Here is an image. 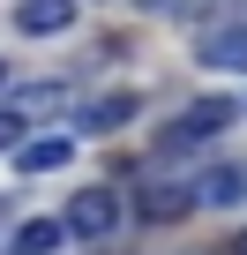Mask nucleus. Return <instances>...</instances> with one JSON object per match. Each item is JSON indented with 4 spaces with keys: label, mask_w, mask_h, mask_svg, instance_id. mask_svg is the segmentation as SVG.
I'll return each mask as SVG.
<instances>
[{
    "label": "nucleus",
    "mask_w": 247,
    "mask_h": 255,
    "mask_svg": "<svg viewBox=\"0 0 247 255\" xmlns=\"http://www.w3.org/2000/svg\"><path fill=\"white\" fill-rule=\"evenodd\" d=\"M68 233H82V240H112V233H120V195H112V188H75V203H68Z\"/></svg>",
    "instance_id": "1"
},
{
    "label": "nucleus",
    "mask_w": 247,
    "mask_h": 255,
    "mask_svg": "<svg viewBox=\"0 0 247 255\" xmlns=\"http://www.w3.org/2000/svg\"><path fill=\"white\" fill-rule=\"evenodd\" d=\"M195 203H202V188H187V180H150V188L135 195V218H143V225H180Z\"/></svg>",
    "instance_id": "2"
},
{
    "label": "nucleus",
    "mask_w": 247,
    "mask_h": 255,
    "mask_svg": "<svg viewBox=\"0 0 247 255\" xmlns=\"http://www.w3.org/2000/svg\"><path fill=\"white\" fill-rule=\"evenodd\" d=\"M232 113H240L232 98H202V105H187V120L172 128V135H165V143L180 150V143H202V135H225V128H232Z\"/></svg>",
    "instance_id": "3"
},
{
    "label": "nucleus",
    "mask_w": 247,
    "mask_h": 255,
    "mask_svg": "<svg viewBox=\"0 0 247 255\" xmlns=\"http://www.w3.org/2000/svg\"><path fill=\"white\" fill-rule=\"evenodd\" d=\"M75 23V0H15V30L23 38H53Z\"/></svg>",
    "instance_id": "4"
},
{
    "label": "nucleus",
    "mask_w": 247,
    "mask_h": 255,
    "mask_svg": "<svg viewBox=\"0 0 247 255\" xmlns=\"http://www.w3.org/2000/svg\"><path fill=\"white\" fill-rule=\"evenodd\" d=\"M60 240H68V218H23L8 255H60Z\"/></svg>",
    "instance_id": "5"
},
{
    "label": "nucleus",
    "mask_w": 247,
    "mask_h": 255,
    "mask_svg": "<svg viewBox=\"0 0 247 255\" xmlns=\"http://www.w3.org/2000/svg\"><path fill=\"white\" fill-rule=\"evenodd\" d=\"M128 113H135V98H128V90H105V98H97V105H82L75 120H82V135H112Z\"/></svg>",
    "instance_id": "6"
},
{
    "label": "nucleus",
    "mask_w": 247,
    "mask_h": 255,
    "mask_svg": "<svg viewBox=\"0 0 247 255\" xmlns=\"http://www.w3.org/2000/svg\"><path fill=\"white\" fill-rule=\"evenodd\" d=\"M68 105V83H23L15 98H8V113H23V120H45V113H60Z\"/></svg>",
    "instance_id": "7"
},
{
    "label": "nucleus",
    "mask_w": 247,
    "mask_h": 255,
    "mask_svg": "<svg viewBox=\"0 0 247 255\" xmlns=\"http://www.w3.org/2000/svg\"><path fill=\"white\" fill-rule=\"evenodd\" d=\"M202 60H210V68H240V75H247V30H210V38H202Z\"/></svg>",
    "instance_id": "8"
},
{
    "label": "nucleus",
    "mask_w": 247,
    "mask_h": 255,
    "mask_svg": "<svg viewBox=\"0 0 247 255\" xmlns=\"http://www.w3.org/2000/svg\"><path fill=\"white\" fill-rule=\"evenodd\" d=\"M240 195H247V173H240V165H217V173L202 180V203H240Z\"/></svg>",
    "instance_id": "9"
},
{
    "label": "nucleus",
    "mask_w": 247,
    "mask_h": 255,
    "mask_svg": "<svg viewBox=\"0 0 247 255\" xmlns=\"http://www.w3.org/2000/svg\"><path fill=\"white\" fill-rule=\"evenodd\" d=\"M60 158H68V143H60V135H45V143H23V173H53Z\"/></svg>",
    "instance_id": "10"
},
{
    "label": "nucleus",
    "mask_w": 247,
    "mask_h": 255,
    "mask_svg": "<svg viewBox=\"0 0 247 255\" xmlns=\"http://www.w3.org/2000/svg\"><path fill=\"white\" fill-rule=\"evenodd\" d=\"M23 128H30L23 113H8V105H0V150H8V143H23Z\"/></svg>",
    "instance_id": "11"
},
{
    "label": "nucleus",
    "mask_w": 247,
    "mask_h": 255,
    "mask_svg": "<svg viewBox=\"0 0 247 255\" xmlns=\"http://www.w3.org/2000/svg\"><path fill=\"white\" fill-rule=\"evenodd\" d=\"M240 255H247V240H240Z\"/></svg>",
    "instance_id": "12"
}]
</instances>
